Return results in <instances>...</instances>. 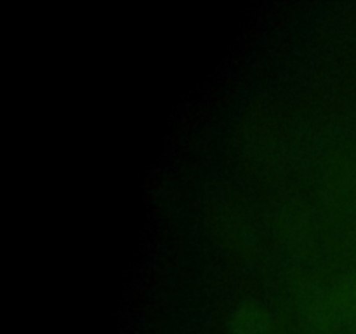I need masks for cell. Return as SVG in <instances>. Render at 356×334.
Returning a JSON list of instances; mask_svg holds the SVG:
<instances>
[{
    "label": "cell",
    "instance_id": "1",
    "mask_svg": "<svg viewBox=\"0 0 356 334\" xmlns=\"http://www.w3.org/2000/svg\"><path fill=\"white\" fill-rule=\"evenodd\" d=\"M226 326L229 334H270L271 313L263 303L245 299L229 312Z\"/></svg>",
    "mask_w": 356,
    "mask_h": 334
},
{
    "label": "cell",
    "instance_id": "2",
    "mask_svg": "<svg viewBox=\"0 0 356 334\" xmlns=\"http://www.w3.org/2000/svg\"><path fill=\"white\" fill-rule=\"evenodd\" d=\"M348 310L351 312V315L356 317V280L351 284V287L348 289Z\"/></svg>",
    "mask_w": 356,
    "mask_h": 334
}]
</instances>
